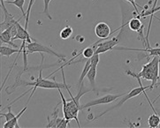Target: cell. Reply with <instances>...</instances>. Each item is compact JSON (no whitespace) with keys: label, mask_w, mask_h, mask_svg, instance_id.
I'll list each match as a JSON object with an SVG mask.
<instances>
[{"label":"cell","mask_w":160,"mask_h":128,"mask_svg":"<svg viewBox=\"0 0 160 128\" xmlns=\"http://www.w3.org/2000/svg\"><path fill=\"white\" fill-rule=\"evenodd\" d=\"M0 41H1V43L10 44L11 46H12L13 48H17V49L21 48V47L17 46L15 43H13V42H12V33H11V28H7V29L1 32Z\"/></svg>","instance_id":"4fadbf2b"},{"label":"cell","mask_w":160,"mask_h":128,"mask_svg":"<svg viewBox=\"0 0 160 128\" xmlns=\"http://www.w3.org/2000/svg\"><path fill=\"white\" fill-rule=\"evenodd\" d=\"M26 50L28 54H32L35 52H39V53H47L50 54L54 57H57L59 59L66 61V56L62 55V54H58L56 51H54L52 49L49 48V47L45 46L43 44H42L40 42H36L34 40V42H32L30 43H27Z\"/></svg>","instance_id":"5b68a950"},{"label":"cell","mask_w":160,"mask_h":128,"mask_svg":"<svg viewBox=\"0 0 160 128\" xmlns=\"http://www.w3.org/2000/svg\"><path fill=\"white\" fill-rule=\"evenodd\" d=\"M96 49H97V43L95 42L92 46L88 47V48H85L83 51L82 52V55L85 58H90L91 57H93L96 53Z\"/></svg>","instance_id":"44dd1931"},{"label":"cell","mask_w":160,"mask_h":128,"mask_svg":"<svg viewBox=\"0 0 160 128\" xmlns=\"http://www.w3.org/2000/svg\"><path fill=\"white\" fill-rule=\"evenodd\" d=\"M97 67L98 66H91L89 69L88 74H87V78H88V81L90 83V86L92 87L94 91H97L96 88V76H97Z\"/></svg>","instance_id":"2e32d148"},{"label":"cell","mask_w":160,"mask_h":128,"mask_svg":"<svg viewBox=\"0 0 160 128\" xmlns=\"http://www.w3.org/2000/svg\"><path fill=\"white\" fill-rule=\"evenodd\" d=\"M90 62H91L92 66H98V63H99V54L95 53V55L90 57Z\"/></svg>","instance_id":"484cf974"},{"label":"cell","mask_w":160,"mask_h":128,"mask_svg":"<svg viewBox=\"0 0 160 128\" xmlns=\"http://www.w3.org/2000/svg\"><path fill=\"white\" fill-rule=\"evenodd\" d=\"M160 11V6L158 7H156L154 9H150V10L147 11V12H142V14H140L138 17L141 18V17H147V16H150V23H149V27H148V30H147V34H146V42H147V48H150V42H149V35H150V27H151V23H152V20H153V18H154V13L157 12H158Z\"/></svg>","instance_id":"7c38bea8"},{"label":"cell","mask_w":160,"mask_h":128,"mask_svg":"<svg viewBox=\"0 0 160 128\" xmlns=\"http://www.w3.org/2000/svg\"><path fill=\"white\" fill-rule=\"evenodd\" d=\"M126 1L129 2V3H130L131 5H133V7L134 8V10H135V12H136V13H137V14H138V16H139L140 15V12H139V10H138V7H141V6L135 4V0H126Z\"/></svg>","instance_id":"4316f807"},{"label":"cell","mask_w":160,"mask_h":128,"mask_svg":"<svg viewBox=\"0 0 160 128\" xmlns=\"http://www.w3.org/2000/svg\"><path fill=\"white\" fill-rule=\"evenodd\" d=\"M125 94H126V93L119 94V95H112V94H108V95L103 96L102 97L91 100V101H89V102H87V103H85V104H83V105H81V111H82V110H85V109H88V108L93 107V106H97V105H99V104H108V103H111V102L118 100L119 98L122 97Z\"/></svg>","instance_id":"8992f818"},{"label":"cell","mask_w":160,"mask_h":128,"mask_svg":"<svg viewBox=\"0 0 160 128\" xmlns=\"http://www.w3.org/2000/svg\"><path fill=\"white\" fill-rule=\"evenodd\" d=\"M114 50L117 51H142V52H147L148 54L145 57H154V56H160V48H146L143 50H140V49H132V48H125V47H118V48H114Z\"/></svg>","instance_id":"8fae6325"},{"label":"cell","mask_w":160,"mask_h":128,"mask_svg":"<svg viewBox=\"0 0 160 128\" xmlns=\"http://www.w3.org/2000/svg\"><path fill=\"white\" fill-rule=\"evenodd\" d=\"M41 57H42V62H41V66L39 67V76L38 78L36 79V81H22L21 78H16L15 82L10 86L8 87L5 91L7 94H12L13 91L15 90L17 87H22V86H29V87H33V89H32V93L30 95V96L28 98V102H27V104L28 102L30 101L31 99L32 96L34 95V93L36 92V88L37 87H41V88H47V89H59V88H69V87L67 85L66 83V80H65V73H64V71L62 69V76L63 79H64V81L63 83H59V82H56V81H49L48 79H43L42 78V68H43V66H42V62H43V56H42V53H41Z\"/></svg>","instance_id":"6da1fadb"},{"label":"cell","mask_w":160,"mask_h":128,"mask_svg":"<svg viewBox=\"0 0 160 128\" xmlns=\"http://www.w3.org/2000/svg\"><path fill=\"white\" fill-rule=\"evenodd\" d=\"M115 31L117 30H114L113 32H112L110 26L107 23H105V22H99L95 27V34H96V36H98L99 39H102V40L107 39L111 35H112L113 33H115Z\"/></svg>","instance_id":"ba28073f"},{"label":"cell","mask_w":160,"mask_h":128,"mask_svg":"<svg viewBox=\"0 0 160 128\" xmlns=\"http://www.w3.org/2000/svg\"><path fill=\"white\" fill-rule=\"evenodd\" d=\"M5 2L6 4H8V5H15L16 7H18V8L21 11V12H22V14H23V17L26 18L27 12H25V11L23 9V6H24V4H25V0H12V1L5 0Z\"/></svg>","instance_id":"ffe728a7"},{"label":"cell","mask_w":160,"mask_h":128,"mask_svg":"<svg viewBox=\"0 0 160 128\" xmlns=\"http://www.w3.org/2000/svg\"><path fill=\"white\" fill-rule=\"evenodd\" d=\"M72 33H73V30H72V28L70 27V26H67V27H65L64 28H63L62 30L60 31V38L63 39V40H67L68 38H70L71 36L72 35Z\"/></svg>","instance_id":"603a6c76"},{"label":"cell","mask_w":160,"mask_h":128,"mask_svg":"<svg viewBox=\"0 0 160 128\" xmlns=\"http://www.w3.org/2000/svg\"><path fill=\"white\" fill-rule=\"evenodd\" d=\"M59 104V103H58ZM58 106L55 108L54 112L52 114V119L50 118V116H48V125L46 127H57V120H58Z\"/></svg>","instance_id":"7402d4cb"},{"label":"cell","mask_w":160,"mask_h":128,"mask_svg":"<svg viewBox=\"0 0 160 128\" xmlns=\"http://www.w3.org/2000/svg\"><path fill=\"white\" fill-rule=\"evenodd\" d=\"M119 36H116L113 37L110 40H106V41L100 42L98 41L97 43V49H96V53L98 54H102V53H105L106 51H112L113 50L115 46L119 43Z\"/></svg>","instance_id":"52a82bcc"},{"label":"cell","mask_w":160,"mask_h":128,"mask_svg":"<svg viewBox=\"0 0 160 128\" xmlns=\"http://www.w3.org/2000/svg\"><path fill=\"white\" fill-rule=\"evenodd\" d=\"M21 19H19L17 21V27H18V32H17V35H16L13 38H12V42H14L15 40H26L28 42V43H30L32 41H34V39L32 38L30 35L28 34V29H26L25 27H23L20 24V21Z\"/></svg>","instance_id":"30bf717a"},{"label":"cell","mask_w":160,"mask_h":128,"mask_svg":"<svg viewBox=\"0 0 160 128\" xmlns=\"http://www.w3.org/2000/svg\"><path fill=\"white\" fill-rule=\"evenodd\" d=\"M154 18H155V19H157L158 21H160V19H159V18H158V17H157V16H154Z\"/></svg>","instance_id":"f1b7e54d"},{"label":"cell","mask_w":160,"mask_h":128,"mask_svg":"<svg viewBox=\"0 0 160 128\" xmlns=\"http://www.w3.org/2000/svg\"><path fill=\"white\" fill-rule=\"evenodd\" d=\"M0 2H1V7H2L3 12H4V14H5V20H4L3 22H1V25H0L1 32H2V31L5 30L7 28L12 27V26L15 24L17 21L14 20V16L9 13V12L5 8V0H0Z\"/></svg>","instance_id":"9c48e42d"},{"label":"cell","mask_w":160,"mask_h":128,"mask_svg":"<svg viewBox=\"0 0 160 128\" xmlns=\"http://www.w3.org/2000/svg\"><path fill=\"white\" fill-rule=\"evenodd\" d=\"M127 26L128 27L130 30L134 31V32H139L142 28H143V25L142 21H140L139 17H134L130 19L128 21H127Z\"/></svg>","instance_id":"5bb4252c"},{"label":"cell","mask_w":160,"mask_h":128,"mask_svg":"<svg viewBox=\"0 0 160 128\" xmlns=\"http://www.w3.org/2000/svg\"><path fill=\"white\" fill-rule=\"evenodd\" d=\"M20 51V49H12L11 47H6L4 45H1L0 47V54L1 57H11L14 53H18Z\"/></svg>","instance_id":"ac0fdd59"},{"label":"cell","mask_w":160,"mask_h":128,"mask_svg":"<svg viewBox=\"0 0 160 128\" xmlns=\"http://www.w3.org/2000/svg\"><path fill=\"white\" fill-rule=\"evenodd\" d=\"M158 1V0H154V2H153V5H152V6H151V8H150V9H154V8H156V7H157Z\"/></svg>","instance_id":"83f0119b"},{"label":"cell","mask_w":160,"mask_h":128,"mask_svg":"<svg viewBox=\"0 0 160 128\" xmlns=\"http://www.w3.org/2000/svg\"><path fill=\"white\" fill-rule=\"evenodd\" d=\"M137 81H138V82H139L140 87H134V88H133L131 91L126 93L124 96L121 97L120 101H119L117 104H115V105H113V106H112L111 108L107 109L106 111H104L101 113V114H99L98 117H96V118H93V120H97V119H98L99 118H101L102 116L105 115V114H106L107 112H109V111H112V110H115V109H118V108H119L120 106H122L125 102H127V101H128L129 99H131V98L135 97V96H139V95H141L142 93L145 92V90H146V89H151V86H146V87H143V86L142 85L141 79H137Z\"/></svg>","instance_id":"277c9868"},{"label":"cell","mask_w":160,"mask_h":128,"mask_svg":"<svg viewBox=\"0 0 160 128\" xmlns=\"http://www.w3.org/2000/svg\"><path fill=\"white\" fill-rule=\"evenodd\" d=\"M91 66H92V65H91V62H90V58H88L87 62L85 63L84 67H83L82 69V72L81 73V76H80V79H79V81H78L77 84L78 86H81L82 84L84 79H85V77H87V74H88V71L91 68Z\"/></svg>","instance_id":"e0dca14e"},{"label":"cell","mask_w":160,"mask_h":128,"mask_svg":"<svg viewBox=\"0 0 160 128\" xmlns=\"http://www.w3.org/2000/svg\"><path fill=\"white\" fill-rule=\"evenodd\" d=\"M27 105L25 106V108L23 109V110H21L20 112L18 113L17 115H16L14 118H12V119H11L10 121H6L4 125H3V128H13V127H20V126H19V124H18V120H19V118H21V115L23 114V113L27 111Z\"/></svg>","instance_id":"9a60e30c"},{"label":"cell","mask_w":160,"mask_h":128,"mask_svg":"<svg viewBox=\"0 0 160 128\" xmlns=\"http://www.w3.org/2000/svg\"><path fill=\"white\" fill-rule=\"evenodd\" d=\"M52 1V0H43L44 7H43V11L41 12V13H42V14H44V15L46 16L49 20H52V15L50 14V12H49V5H50V3H51Z\"/></svg>","instance_id":"cb8c5ba5"},{"label":"cell","mask_w":160,"mask_h":128,"mask_svg":"<svg viewBox=\"0 0 160 128\" xmlns=\"http://www.w3.org/2000/svg\"><path fill=\"white\" fill-rule=\"evenodd\" d=\"M159 63H160V56H154V57L151 59V61L148 64L144 65L142 66V71L138 73L133 72L130 70L126 71V73L128 75L134 77L136 80L137 79H144L146 81H151V89L156 87L158 81L159 79Z\"/></svg>","instance_id":"3957f363"},{"label":"cell","mask_w":160,"mask_h":128,"mask_svg":"<svg viewBox=\"0 0 160 128\" xmlns=\"http://www.w3.org/2000/svg\"><path fill=\"white\" fill-rule=\"evenodd\" d=\"M6 108L8 109V112L1 113V117H5L6 121H10L11 119H12V118L15 117L16 115L12 111V107H11V105H8Z\"/></svg>","instance_id":"d4e9b609"},{"label":"cell","mask_w":160,"mask_h":128,"mask_svg":"<svg viewBox=\"0 0 160 128\" xmlns=\"http://www.w3.org/2000/svg\"><path fill=\"white\" fill-rule=\"evenodd\" d=\"M59 95L62 98V104H63V113H64V117L67 118L68 121H70L71 119H74L76 121V123L78 124L79 127H81V125L79 123V120H78V114L79 111H81V105H80V98L84 94L86 93L90 92L92 91L93 89H84V86H83V83L80 86V90L78 94L75 96H72V94L70 92V89L67 88V92L69 93L71 99L70 100H66V98L64 97L62 92H61V88L58 89Z\"/></svg>","instance_id":"7a4b0ae2"},{"label":"cell","mask_w":160,"mask_h":128,"mask_svg":"<svg viewBox=\"0 0 160 128\" xmlns=\"http://www.w3.org/2000/svg\"><path fill=\"white\" fill-rule=\"evenodd\" d=\"M148 124L151 128L158 127L160 126V117L158 116V114L157 112L151 114L148 119Z\"/></svg>","instance_id":"d6986e66"}]
</instances>
